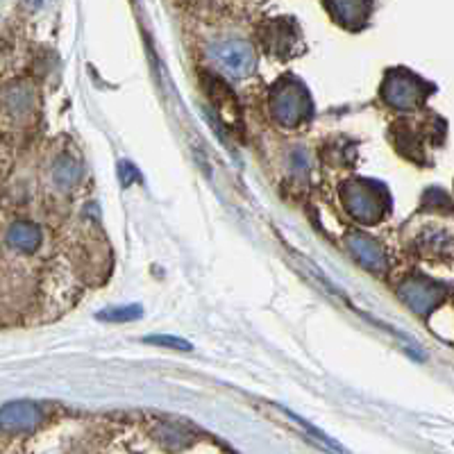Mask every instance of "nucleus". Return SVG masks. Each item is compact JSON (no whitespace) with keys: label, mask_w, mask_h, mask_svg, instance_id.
Here are the masks:
<instances>
[{"label":"nucleus","mask_w":454,"mask_h":454,"mask_svg":"<svg viewBox=\"0 0 454 454\" xmlns=\"http://www.w3.org/2000/svg\"><path fill=\"white\" fill-rule=\"evenodd\" d=\"M119 177L123 186H129L135 180H139V173H137L135 166L129 164V161H123V164H119Z\"/></svg>","instance_id":"obj_14"},{"label":"nucleus","mask_w":454,"mask_h":454,"mask_svg":"<svg viewBox=\"0 0 454 454\" xmlns=\"http://www.w3.org/2000/svg\"><path fill=\"white\" fill-rule=\"evenodd\" d=\"M209 52H212L214 64L232 80L248 78L254 71V64H257L253 46L241 42V39H225V42L214 43Z\"/></svg>","instance_id":"obj_1"},{"label":"nucleus","mask_w":454,"mask_h":454,"mask_svg":"<svg viewBox=\"0 0 454 454\" xmlns=\"http://www.w3.org/2000/svg\"><path fill=\"white\" fill-rule=\"evenodd\" d=\"M348 248H350L352 254L359 259V263H362L364 269L375 270V273H382L384 270L387 259H384L382 248H380L372 239L364 237V234H352V237L348 239Z\"/></svg>","instance_id":"obj_7"},{"label":"nucleus","mask_w":454,"mask_h":454,"mask_svg":"<svg viewBox=\"0 0 454 454\" xmlns=\"http://www.w3.org/2000/svg\"><path fill=\"white\" fill-rule=\"evenodd\" d=\"M400 295H403L404 302H407L416 314H427V311L441 300V289L436 284L423 282V279H413V282L403 284Z\"/></svg>","instance_id":"obj_6"},{"label":"nucleus","mask_w":454,"mask_h":454,"mask_svg":"<svg viewBox=\"0 0 454 454\" xmlns=\"http://www.w3.org/2000/svg\"><path fill=\"white\" fill-rule=\"evenodd\" d=\"M42 413L30 403H10L0 409V429L5 432H27L36 427Z\"/></svg>","instance_id":"obj_5"},{"label":"nucleus","mask_w":454,"mask_h":454,"mask_svg":"<svg viewBox=\"0 0 454 454\" xmlns=\"http://www.w3.org/2000/svg\"><path fill=\"white\" fill-rule=\"evenodd\" d=\"M332 16L348 27L362 26L371 12V0H327Z\"/></svg>","instance_id":"obj_8"},{"label":"nucleus","mask_w":454,"mask_h":454,"mask_svg":"<svg viewBox=\"0 0 454 454\" xmlns=\"http://www.w3.org/2000/svg\"><path fill=\"white\" fill-rule=\"evenodd\" d=\"M3 103H5L7 112H10L12 116H23V114L30 109L32 96H30V91L23 87V84H14V87H10L5 91V96H3Z\"/></svg>","instance_id":"obj_11"},{"label":"nucleus","mask_w":454,"mask_h":454,"mask_svg":"<svg viewBox=\"0 0 454 454\" xmlns=\"http://www.w3.org/2000/svg\"><path fill=\"white\" fill-rule=\"evenodd\" d=\"M384 100L395 109H411L423 100V84L409 73H391L384 82Z\"/></svg>","instance_id":"obj_4"},{"label":"nucleus","mask_w":454,"mask_h":454,"mask_svg":"<svg viewBox=\"0 0 454 454\" xmlns=\"http://www.w3.org/2000/svg\"><path fill=\"white\" fill-rule=\"evenodd\" d=\"M145 340H148V343H153V346L173 348V350H182V352L192 350V343L184 339H177V336H148Z\"/></svg>","instance_id":"obj_13"},{"label":"nucleus","mask_w":454,"mask_h":454,"mask_svg":"<svg viewBox=\"0 0 454 454\" xmlns=\"http://www.w3.org/2000/svg\"><path fill=\"white\" fill-rule=\"evenodd\" d=\"M42 243V230L35 223L19 221L7 230V246L16 253H35Z\"/></svg>","instance_id":"obj_9"},{"label":"nucleus","mask_w":454,"mask_h":454,"mask_svg":"<svg viewBox=\"0 0 454 454\" xmlns=\"http://www.w3.org/2000/svg\"><path fill=\"white\" fill-rule=\"evenodd\" d=\"M82 177V168H80L78 161H73L71 157H62V160L57 161L55 168H52V180L59 189H68L75 182Z\"/></svg>","instance_id":"obj_10"},{"label":"nucleus","mask_w":454,"mask_h":454,"mask_svg":"<svg viewBox=\"0 0 454 454\" xmlns=\"http://www.w3.org/2000/svg\"><path fill=\"white\" fill-rule=\"evenodd\" d=\"M141 316V307L132 305V307H119V309H105L100 311L98 318L100 320H109V323H125V320H135Z\"/></svg>","instance_id":"obj_12"},{"label":"nucleus","mask_w":454,"mask_h":454,"mask_svg":"<svg viewBox=\"0 0 454 454\" xmlns=\"http://www.w3.org/2000/svg\"><path fill=\"white\" fill-rule=\"evenodd\" d=\"M270 112H273V119L279 125H284V128L298 125L300 121L305 119L307 112H309V98H307L305 89L300 87L298 82H294V80L282 82L273 91Z\"/></svg>","instance_id":"obj_2"},{"label":"nucleus","mask_w":454,"mask_h":454,"mask_svg":"<svg viewBox=\"0 0 454 454\" xmlns=\"http://www.w3.org/2000/svg\"><path fill=\"white\" fill-rule=\"evenodd\" d=\"M343 202L352 218L362 223H375L384 214V200L375 189L364 184H350L343 192Z\"/></svg>","instance_id":"obj_3"}]
</instances>
